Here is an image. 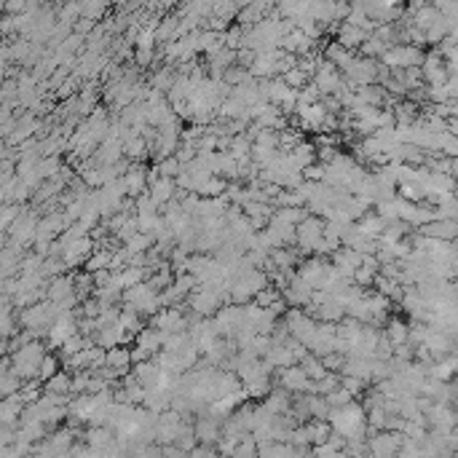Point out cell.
<instances>
[{
    "instance_id": "1",
    "label": "cell",
    "mask_w": 458,
    "mask_h": 458,
    "mask_svg": "<svg viewBox=\"0 0 458 458\" xmlns=\"http://www.w3.org/2000/svg\"><path fill=\"white\" fill-rule=\"evenodd\" d=\"M327 423H330V431L346 442L367 440V416H364V407L357 400L338 407V410H330Z\"/></svg>"
},
{
    "instance_id": "2",
    "label": "cell",
    "mask_w": 458,
    "mask_h": 458,
    "mask_svg": "<svg viewBox=\"0 0 458 458\" xmlns=\"http://www.w3.org/2000/svg\"><path fill=\"white\" fill-rule=\"evenodd\" d=\"M43 357H46V346H43L41 340H30V343H25L22 349L11 351V357H8V364H11V367H8V370H11V376H16L19 380L38 378Z\"/></svg>"
},
{
    "instance_id": "3",
    "label": "cell",
    "mask_w": 458,
    "mask_h": 458,
    "mask_svg": "<svg viewBox=\"0 0 458 458\" xmlns=\"http://www.w3.org/2000/svg\"><path fill=\"white\" fill-rule=\"evenodd\" d=\"M423 49H416V46H407V43H400V46H391L383 51V56L378 59L389 73H397V70H410V68H421L423 62Z\"/></svg>"
},
{
    "instance_id": "4",
    "label": "cell",
    "mask_w": 458,
    "mask_h": 458,
    "mask_svg": "<svg viewBox=\"0 0 458 458\" xmlns=\"http://www.w3.org/2000/svg\"><path fill=\"white\" fill-rule=\"evenodd\" d=\"M324 236V220L319 217H306L300 225H295V249L300 255H314L316 244Z\"/></svg>"
},
{
    "instance_id": "5",
    "label": "cell",
    "mask_w": 458,
    "mask_h": 458,
    "mask_svg": "<svg viewBox=\"0 0 458 458\" xmlns=\"http://www.w3.org/2000/svg\"><path fill=\"white\" fill-rule=\"evenodd\" d=\"M35 228H38V217L32 209H22L16 220L8 225V236H11V242L8 244H16V247H25V244H35Z\"/></svg>"
},
{
    "instance_id": "6",
    "label": "cell",
    "mask_w": 458,
    "mask_h": 458,
    "mask_svg": "<svg viewBox=\"0 0 458 458\" xmlns=\"http://www.w3.org/2000/svg\"><path fill=\"white\" fill-rule=\"evenodd\" d=\"M311 83L316 86V92L322 97H335L346 83H343V75L338 73L330 62H319V68H316V73L311 75Z\"/></svg>"
},
{
    "instance_id": "7",
    "label": "cell",
    "mask_w": 458,
    "mask_h": 458,
    "mask_svg": "<svg viewBox=\"0 0 458 458\" xmlns=\"http://www.w3.org/2000/svg\"><path fill=\"white\" fill-rule=\"evenodd\" d=\"M400 445H402L400 431H378V434H370L367 440V453L376 458H397Z\"/></svg>"
},
{
    "instance_id": "8",
    "label": "cell",
    "mask_w": 458,
    "mask_h": 458,
    "mask_svg": "<svg viewBox=\"0 0 458 458\" xmlns=\"http://www.w3.org/2000/svg\"><path fill=\"white\" fill-rule=\"evenodd\" d=\"M78 333V316H75V311H62V314H56V319L51 322V327H49V333H46V338H49V343L54 346V349H59L68 338H73Z\"/></svg>"
},
{
    "instance_id": "9",
    "label": "cell",
    "mask_w": 458,
    "mask_h": 458,
    "mask_svg": "<svg viewBox=\"0 0 458 458\" xmlns=\"http://www.w3.org/2000/svg\"><path fill=\"white\" fill-rule=\"evenodd\" d=\"M97 249V244L92 236H83V239H78V242L68 244L65 249H62V263H65V268H75V266H86V260H89V255Z\"/></svg>"
},
{
    "instance_id": "10",
    "label": "cell",
    "mask_w": 458,
    "mask_h": 458,
    "mask_svg": "<svg viewBox=\"0 0 458 458\" xmlns=\"http://www.w3.org/2000/svg\"><path fill=\"white\" fill-rule=\"evenodd\" d=\"M279 386H282L287 394H306L314 389V383L309 380V376L300 370V364H292V367H284L279 370Z\"/></svg>"
},
{
    "instance_id": "11",
    "label": "cell",
    "mask_w": 458,
    "mask_h": 458,
    "mask_svg": "<svg viewBox=\"0 0 458 458\" xmlns=\"http://www.w3.org/2000/svg\"><path fill=\"white\" fill-rule=\"evenodd\" d=\"M123 182V193H126V199H140L142 193H148V169L142 166V163H132L129 166V172L121 177Z\"/></svg>"
},
{
    "instance_id": "12",
    "label": "cell",
    "mask_w": 458,
    "mask_h": 458,
    "mask_svg": "<svg viewBox=\"0 0 458 458\" xmlns=\"http://www.w3.org/2000/svg\"><path fill=\"white\" fill-rule=\"evenodd\" d=\"M193 437H196V442L199 445H217L223 440V421H217V418L206 416L204 413L199 418V423H196V429H193Z\"/></svg>"
},
{
    "instance_id": "13",
    "label": "cell",
    "mask_w": 458,
    "mask_h": 458,
    "mask_svg": "<svg viewBox=\"0 0 458 458\" xmlns=\"http://www.w3.org/2000/svg\"><path fill=\"white\" fill-rule=\"evenodd\" d=\"M418 230V236H423V239H434V242H453L456 239V223H450V220H431L426 225H421Z\"/></svg>"
},
{
    "instance_id": "14",
    "label": "cell",
    "mask_w": 458,
    "mask_h": 458,
    "mask_svg": "<svg viewBox=\"0 0 458 458\" xmlns=\"http://www.w3.org/2000/svg\"><path fill=\"white\" fill-rule=\"evenodd\" d=\"M105 367L113 370L118 378L129 376V373H132V357H129V349H126V346H116V349L105 351Z\"/></svg>"
},
{
    "instance_id": "15",
    "label": "cell",
    "mask_w": 458,
    "mask_h": 458,
    "mask_svg": "<svg viewBox=\"0 0 458 458\" xmlns=\"http://www.w3.org/2000/svg\"><path fill=\"white\" fill-rule=\"evenodd\" d=\"M364 41H367V35L362 30L351 27V25H338L335 27V43L346 51H359V46Z\"/></svg>"
},
{
    "instance_id": "16",
    "label": "cell",
    "mask_w": 458,
    "mask_h": 458,
    "mask_svg": "<svg viewBox=\"0 0 458 458\" xmlns=\"http://www.w3.org/2000/svg\"><path fill=\"white\" fill-rule=\"evenodd\" d=\"M263 407L268 410L271 416H290V407H292V394H287L284 389H271L268 397L263 400Z\"/></svg>"
},
{
    "instance_id": "17",
    "label": "cell",
    "mask_w": 458,
    "mask_h": 458,
    "mask_svg": "<svg viewBox=\"0 0 458 458\" xmlns=\"http://www.w3.org/2000/svg\"><path fill=\"white\" fill-rule=\"evenodd\" d=\"M175 193H177L175 180H166V177H159L156 182H150V185H148V196L159 204V206H163V204L172 202V199H175Z\"/></svg>"
},
{
    "instance_id": "18",
    "label": "cell",
    "mask_w": 458,
    "mask_h": 458,
    "mask_svg": "<svg viewBox=\"0 0 458 458\" xmlns=\"http://www.w3.org/2000/svg\"><path fill=\"white\" fill-rule=\"evenodd\" d=\"M380 333H383V338L391 343V349H400V346L407 343V322L397 319V316H389V319H386V327H383Z\"/></svg>"
},
{
    "instance_id": "19",
    "label": "cell",
    "mask_w": 458,
    "mask_h": 458,
    "mask_svg": "<svg viewBox=\"0 0 458 458\" xmlns=\"http://www.w3.org/2000/svg\"><path fill=\"white\" fill-rule=\"evenodd\" d=\"M43 391L46 394H54V397H68V394H73V376H70L68 370H59L56 376H51L46 380Z\"/></svg>"
},
{
    "instance_id": "20",
    "label": "cell",
    "mask_w": 458,
    "mask_h": 458,
    "mask_svg": "<svg viewBox=\"0 0 458 458\" xmlns=\"http://www.w3.org/2000/svg\"><path fill=\"white\" fill-rule=\"evenodd\" d=\"M118 327H121L123 335L129 338V340H132L137 333H142V330H145L142 316H140V314H135V311H129V309H121V314H118Z\"/></svg>"
},
{
    "instance_id": "21",
    "label": "cell",
    "mask_w": 458,
    "mask_h": 458,
    "mask_svg": "<svg viewBox=\"0 0 458 458\" xmlns=\"http://www.w3.org/2000/svg\"><path fill=\"white\" fill-rule=\"evenodd\" d=\"M175 78H177V70L169 68V65H161V68L153 73V78H150V89L159 92V94H166L169 86L175 83Z\"/></svg>"
},
{
    "instance_id": "22",
    "label": "cell",
    "mask_w": 458,
    "mask_h": 458,
    "mask_svg": "<svg viewBox=\"0 0 458 458\" xmlns=\"http://www.w3.org/2000/svg\"><path fill=\"white\" fill-rule=\"evenodd\" d=\"M16 333V316L11 306H0V340L6 338H14Z\"/></svg>"
},
{
    "instance_id": "23",
    "label": "cell",
    "mask_w": 458,
    "mask_h": 458,
    "mask_svg": "<svg viewBox=\"0 0 458 458\" xmlns=\"http://www.w3.org/2000/svg\"><path fill=\"white\" fill-rule=\"evenodd\" d=\"M239 8H242V6H239V3H230V0H225V3H215V6H212V16L228 25V22H236Z\"/></svg>"
},
{
    "instance_id": "24",
    "label": "cell",
    "mask_w": 458,
    "mask_h": 458,
    "mask_svg": "<svg viewBox=\"0 0 458 458\" xmlns=\"http://www.w3.org/2000/svg\"><path fill=\"white\" fill-rule=\"evenodd\" d=\"M89 346H92V338H83V335H78V333H75V335L68 338V340L59 346V354H62V357H73V354L89 349Z\"/></svg>"
},
{
    "instance_id": "25",
    "label": "cell",
    "mask_w": 458,
    "mask_h": 458,
    "mask_svg": "<svg viewBox=\"0 0 458 458\" xmlns=\"http://www.w3.org/2000/svg\"><path fill=\"white\" fill-rule=\"evenodd\" d=\"M306 426H309L311 445H314V447L327 442V437H330V423H327V421H306Z\"/></svg>"
},
{
    "instance_id": "26",
    "label": "cell",
    "mask_w": 458,
    "mask_h": 458,
    "mask_svg": "<svg viewBox=\"0 0 458 458\" xmlns=\"http://www.w3.org/2000/svg\"><path fill=\"white\" fill-rule=\"evenodd\" d=\"M59 370H62V359H59V357H54V354H46V357H43V362H41V370H38V380H43V383H46V380H49L51 376H56Z\"/></svg>"
},
{
    "instance_id": "27",
    "label": "cell",
    "mask_w": 458,
    "mask_h": 458,
    "mask_svg": "<svg viewBox=\"0 0 458 458\" xmlns=\"http://www.w3.org/2000/svg\"><path fill=\"white\" fill-rule=\"evenodd\" d=\"M230 458H257V442L249 434H244L242 440L236 442V447H233Z\"/></svg>"
},
{
    "instance_id": "28",
    "label": "cell",
    "mask_w": 458,
    "mask_h": 458,
    "mask_svg": "<svg viewBox=\"0 0 458 458\" xmlns=\"http://www.w3.org/2000/svg\"><path fill=\"white\" fill-rule=\"evenodd\" d=\"M279 300H282V292H279V290H273V287L268 284L266 290H260V292L255 295V306H257V309H273Z\"/></svg>"
},
{
    "instance_id": "29",
    "label": "cell",
    "mask_w": 458,
    "mask_h": 458,
    "mask_svg": "<svg viewBox=\"0 0 458 458\" xmlns=\"http://www.w3.org/2000/svg\"><path fill=\"white\" fill-rule=\"evenodd\" d=\"M135 212H137V217H142V215H161V206L153 202L148 193H142L140 199H135Z\"/></svg>"
},
{
    "instance_id": "30",
    "label": "cell",
    "mask_w": 458,
    "mask_h": 458,
    "mask_svg": "<svg viewBox=\"0 0 458 458\" xmlns=\"http://www.w3.org/2000/svg\"><path fill=\"white\" fill-rule=\"evenodd\" d=\"M153 166H156L159 177H166V180H177V177H180V172H182V166H180V161H177L175 156H172V159H166V161H161V163H153Z\"/></svg>"
},
{
    "instance_id": "31",
    "label": "cell",
    "mask_w": 458,
    "mask_h": 458,
    "mask_svg": "<svg viewBox=\"0 0 458 458\" xmlns=\"http://www.w3.org/2000/svg\"><path fill=\"white\" fill-rule=\"evenodd\" d=\"M324 402H327V407H330V410H338V407H343V404L354 402V397H351L349 391H343L340 386H338L335 391H330V394L324 397Z\"/></svg>"
},
{
    "instance_id": "32",
    "label": "cell",
    "mask_w": 458,
    "mask_h": 458,
    "mask_svg": "<svg viewBox=\"0 0 458 458\" xmlns=\"http://www.w3.org/2000/svg\"><path fill=\"white\" fill-rule=\"evenodd\" d=\"M282 81L287 83V86H290V89H292V92H300V89H303V86H309V75H303V73H300V70H290V73H284L282 75Z\"/></svg>"
},
{
    "instance_id": "33",
    "label": "cell",
    "mask_w": 458,
    "mask_h": 458,
    "mask_svg": "<svg viewBox=\"0 0 458 458\" xmlns=\"http://www.w3.org/2000/svg\"><path fill=\"white\" fill-rule=\"evenodd\" d=\"M322 99V94L316 92V86L309 83V86H303L300 92H297V105H316Z\"/></svg>"
},
{
    "instance_id": "34",
    "label": "cell",
    "mask_w": 458,
    "mask_h": 458,
    "mask_svg": "<svg viewBox=\"0 0 458 458\" xmlns=\"http://www.w3.org/2000/svg\"><path fill=\"white\" fill-rule=\"evenodd\" d=\"M185 458H217L215 447H209V445H196L193 450L185 453Z\"/></svg>"
},
{
    "instance_id": "35",
    "label": "cell",
    "mask_w": 458,
    "mask_h": 458,
    "mask_svg": "<svg viewBox=\"0 0 458 458\" xmlns=\"http://www.w3.org/2000/svg\"><path fill=\"white\" fill-rule=\"evenodd\" d=\"M161 458H185V453H182L177 445H163V447H161Z\"/></svg>"
}]
</instances>
